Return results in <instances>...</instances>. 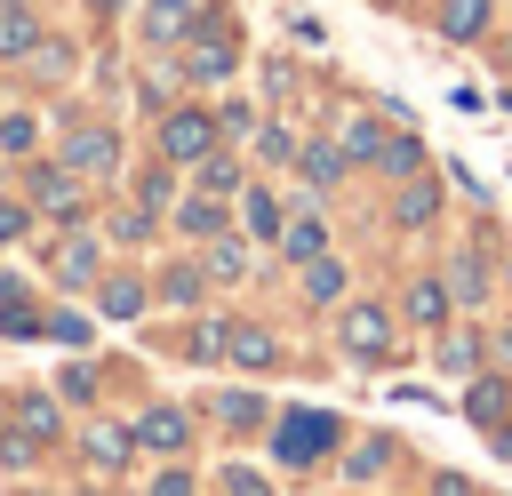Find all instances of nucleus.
<instances>
[{
    "label": "nucleus",
    "mask_w": 512,
    "mask_h": 496,
    "mask_svg": "<svg viewBox=\"0 0 512 496\" xmlns=\"http://www.w3.org/2000/svg\"><path fill=\"white\" fill-rule=\"evenodd\" d=\"M336 352H344L352 368H384V360L400 352V312H392L384 296H344V304H336Z\"/></svg>",
    "instance_id": "nucleus-1"
},
{
    "label": "nucleus",
    "mask_w": 512,
    "mask_h": 496,
    "mask_svg": "<svg viewBox=\"0 0 512 496\" xmlns=\"http://www.w3.org/2000/svg\"><path fill=\"white\" fill-rule=\"evenodd\" d=\"M464 424H472L496 456H512V376H504V368H480V376L464 384Z\"/></svg>",
    "instance_id": "nucleus-2"
},
{
    "label": "nucleus",
    "mask_w": 512,
    "mask_h": 496,
    "mask_svg": "<svg viewBox=\"0 0 512 496\" xmlns=\"http://www.w3.org/2000/svg\"><path fill=\"white\" fill-rule=\"evenodd\" d=\"M216 144H224V128H216L208 104H168V112H160V160H168V168H192V160H208Z\"/></svg>",
    "instance_id": "nucleus-3"
},
{
    "label": "nucleus",
    "mask_w": 512,
    "mask_h": 496,
    "mask_svg": "<svg viewBox=\"0 0 512 496\" xmlns=\"http://www.w3.org/2000/svg\"><path fill=\"white\" fill-rule=\"evenodd\" d=\"M440 280H448V296H456V312H488L496 304V256L480 248V240H456L448 248V264H440Z\"/></svg>",
    "instance_id": "nucleus-4"
},
{
    "label": "nucleus",
    "mask_w": 512,
    "mask_h": 496,
    "mask_svg": "<svg viewBox=\"0 0 512 496\" xmlns=\"http://www.w3.org/2000/svg\"><path fill=\"white\" fill-rule=\"evenodd\" d=\"M336 440H344V424H336L328 408H288L280 432H272V456H280V464H320Z\"/></svg>",
    "instance_id": "nucleus-5"
},
{
    "label": "nucleus",
    "mask_w": 512,
    "mask_h": 496,
    "mask_svg": "<svg viewBox=\"0 0 512 496\" xmlns=\"http://www.w3.org/2000/svg\"><path fill=\"white\" fill-rule=\"evenodd\" d=\"M496 0H424V24H432V40H448V48H488L496 40Z\"/></svg>",
    "instance_id": "nucleus-6"
},
{
    "label": "nucleus",
    "mask_w": 512,
    "mask_h": 496,
    "mask_svg": "<svg viewBox=\"0 0 512 496\" xmlns=\"http://www.w3.org/2000/svg\"><path fill=\"white\" fill-rule=\"evenodd\" d=\"M384 216H392V232H432V224L448 216L440 176H432V168H424V176H400V184H392V200H384Z\"/></svg>",
    "instance_id": "nucleus-7"
},
{
    "label": "nucleus",
    "mask_w": 512,
    "mask_h": 496,
    "mask_svg": "<svg viewBox=\"0 0 512 496\" xmlns=\"http://www.w3.org/2000/svg\"><path fill=\"white\" fill-rule=\"evenodd\" d=\"M232 64H240V32L200 16V24H192V40H184V80H224Z\"/></svg>",
    "instance_id": "nucleus-8"
},
{
    "label": "nucleus",
    "mask_w": 512,
    "mask_h": 496,
    "mask_svg": "<svg viewBox=\"0 0 512 496\" xmlns=\"http://www.w3.org/2000/svg\"><path fill=\"white\" fill-rule=\"evenodd\" d=\"M432 368H440V376H456V384H472V376L488 368V336H480L472 320H448V328H432Z\"/></svg>",
    "instance_id": "nucleus-9"
},
{
    "label": "nucleus",
    "mask_w": 512,
    "mask_h": 496,
    "mask_svg": "<svg viewBox=\"0 0 512 496\" xmlns=\"http://www.w3.org/2000/svg\"><path fill=\"white\" fill-rule=\"evenodd\" d=\"M400 320H416L424 336H432V328H448V320H456V296H448V280H440V272H416V280L400 288Z\"/></svg>",
    "instance_id": "nucleus-10"
},
{
    "label": "nucleus",
    "mask_w": 512,
    "mask_h": 496,
    "mask_svg": "<svg viewBox=\"0 0 512 496\" xmlns=\"http://www.w3.org/2000/svg\"><path fill=\"white\" fill-rule=\"evenodd\" d=\"M224 360L248 368V376H264V368H280V336L256 328V320H224Z\"/></svg>",
    "instance_id": "nucleus-11"
},
{
    "label": "nucleus",
    "mask_w": 512,
    "mask_h": 496,
    "mask_svg": "<svg viewBox=\"0 0 512 496\" xmlns=\"http://www.w3.org/2000/svg\"><path fill=\"white\" fill-rule=\"evenodd\" d=\"M200 24V0H144V48H184Z\"/></svg>",
    "instance_id": "nucleus-12"
},
{
    "label": "nucleus",
    "mask_w": 512,
    "mask_h": 496,
    "mask_svg": "<svg viewBox=\"0 0 512 496\" xmlns=\"http://www.w3.org/2000/svg\"><path fill=\"white\" fill-rule=\"evenodd\" d=\"M64 168H72V176H112V168H120V136H112V128H72Z\"/></svg>",
    "instance_id": "nucleus-13"
},
{
    "label": "nucleus",
    "mask_w": 512,
    "mask_h": 496,
    "mask_svg": "<svg viewBox=\"0 0 512 496\" xmlns=\"http://www.w3.org/2000/svg\"><path fill=\"white\" fill-rule=\"evenodd\" d=\"M296 176H304L312 192H336V184L352 176V160H344L336 136H312V144H296Z\"/></svg>",
    "instance_id": "nucleus-14"
},
{
    "label": "nucleus",
    "mask_w": 512,
    "mask_h": 496,
    "mask_svg": "<svg viewBox=\"0 0 512 496\" xmlns=\"http://www.w3.org/2000/svg\"><path fill=\"white\" fill-rule=\"evenodd\" d=\"M128 432H136V448H160V456H184V440H192V416H184V408H144V416H136Z\"/></svg>",
    "instance_id": "nucleus-15"
},
{
    "label": "nucleus",
    "mask_w": 512,
    "mask_h": 496,
    "mask_svg": "<svg viewBox=\"0 0 512 496\" xmlns=\"http://www.w3.org/2000/svg\"><path fill=\"white\" fill-rule=\"evenodd\" d=\"M424 168H432L424 136H416V128H392V136H384V152H376V176H384V184H400V176H424Z\"/></svg>",
    "instance_id": "nucleus-16"
},
{
    "label": "nucleus",
    "mask_w": 512,
    "mask_h": 496,
    "mask_svg": "<svg viewBox=\"0 0 512 496\" xmlns=\"http://www.w3.org/2000/svg\"><path fill=\"white\" fill-rule=\"evenodd\" d=\"M280 224H288V208H280V192H272V184H248V192H240V232L272 248V240H280Z\"/></svg>",
    "instance_id": "nucleus-17"
},
{
    "label": "nucleus",
    "mask_w": 512,
    "mask_h": 496,
    "mask_svg": "<svg viewBox=\"0 0 512 496\" xmlns=\"http://www.w3.org/2000/svg\"><path fill=\"white\" fill-rule=\"evenodd\" d=\"M288 264H312V256H328V216H312V208H296L288 224H280V240H272Z\"/></svg>",
    "instance_id": "nucleus-18"
},
{
    "label": "nucleus",
    "mask_w": 512,
    "mask_h": 496,
    "mask_svg": "<svg viewBox=\"0 0 512 496\" xmlns=\"http://www.w3.org/2000/svg\"><path fill=\"white\" fill-rule=\"evenodd\" d=\"M32 208H48V216H80V176L72 168H32Z\"/></svg>",
    "instance_id": "nucleus-19"
},
{
    "label": "nucleus",
    "mask_w": 512,
    "mask_h": 496,
    "mask_svg": "<svg viewBox=\"0 0 512 496\" xmlns=\"http://www.w3.org/2000/svg\"><path fill=\"white\" fill-rule=\"evenodd\" d=\"M176 232H184V240H224L232 216H224L216 192H192V200H176Z\"/></svg>",
    "instance_id": "nucleus-20"
},
{
    "label": "nucleus",
    "mask_w": 512,
    "mask_h": 496,
    "mask_svg": "<svg viewBox=\"0 0 512 496\" xmlns=\"http://www.w3.org/2000/svg\"><path fill=\"white\" fill-rule=\"evenodd\" d=\"M296 288H304V304H344L352 272H344V256H312V264H296Z\"/></svg>",
    "instance_id": "nucleus-21"
},
{
    "label": "nucleus",
    "mask_w": 512,
    "mask_h": 496,
    "mask_svg": "<svg viewBox=\"0 0 512 496\" xmlns=\"http://www.w3.org/2000/svg\"><path fill=\"white\" fill-rule=\"evenodd\" d=\"M384 136H392V120H376V112H352L336 144H344V160H352V168H376V152H384Z\"/></svg>",
    "instance_id": "nucleus-22"
},
{
    "label": "nucleus",
    "mask_w": 512,
    "mask_h": 496,
    "mask_svg": "<svg viewBox=\"0 0 512 496\" xmlns=\"http://www.w3.org/2000/svg\"><path fill=\"white\" fill-rule=\"evenodd\" d=\"M192 176H200V192H216V200H240V192H248V168H240L224 144H216L208 160H192Z\"/></svg>",
    "instance_id": "nucleus-23"
},
{
    "label": "nucleus",
    "mask_w": 512,
    "mask_h": 496,
    "mask_svg": "<svg viewBox=\"0 0 512 496\" xmlns=\"http://www.w3.org/2000/svg\"><path fill=\"white\" fill-rule=\"evenodd\" d=\"M80 448H88V464H96V472H120V464L136 456V432H120V424H88V440H80Z\"/></svg>",
    "instance_id": "nucleus-24"
},
{
    "label": "nucleus",
    "mask_w": 512,
    "mask_h": 496,
    "mask_svg": "<svg viewBox=\"0 0 512 496\" xmlns=\"http://www.w3.org/2000/svg\"><path fill=\"white\" fill-rule=\"evenodd\" d=\"M200 296H208V264H168V272H160V304L192 312Z\"/></svg>",
    "instance_id": "nucleus-25"
},
{
    "label": "nucleus",
    "mask_w": 512,
    "mask_h": 496,
    "mask_svg": "<svg viewBox=\"0 0 512 496\" xmlns=\"http://www.w3.org/2000/svg\"><path fill=\"white\" fill-rule=\"evenodd\" d=\"M384 464H392V440L384 432H360L344 448V480H384Z\"/></svg>",
    "instance_id": "nucleus-26"
},
{
    "label": "nucleus",
    "mask_w": 512,
    "mask_h": 496,
    "mask_svg": "<svg viewBox=\"0 0 512 496\" xmlns=\"http://www.w3.org/2000/svg\"><path fill=\"white\" fill-rule=\"evenodd\" d=\"M32 48H40L32 8H24V0H0V56H32Z\"/></svg>",
    "instance_id": "nucleus-27"
},
{
    "label": "nucleus",
    "mask_w": 512,
    "mask_h": 496,
    "mask_svg": "<svg viewBox=\"0 0 512 496\" xmlns=\"http://www.w3.org/2000/svg\"><path fill=\"white\" fill-rule=\"evenodd\" d=\"M56 280H64V288H88V280H96V240H88V232H72V240L56 248Z\"/></svg>",
    "instance_id": "nucleus-28"
},
{
    "label": "nucleus",
    "mask_w": 512,
    "mask_h": 496,
    "mask_svg": "<svg viewBox=\"0 0 512 496\" xmlns=\"http://www.w3.org/2000/svg\"><path fill=\"white\" fill-rule=\"evenodd\" d=\"M256 160L264 168H296V128L288 120H256Z\"/></svg>",
    "instance_id": "nucleus-29"
},
{
    "label": "nucleus",
    "mask_w": 512,
    "mask_h": 496,
    "mask_svg": "<svg viewBox=\"0 0 512 496\" xmlns=\"http://www.w3.org/2000/svg\"><path fill=\"white\" fill-rule=\"evenodd\" d=\"M200 264H208V280H224V288H232V280H248V240H232V232H224V240H208V256H200Z\"/></svg>",
    "instance_id": "nucleus-30"
},
{
    "label": "nucleus",
    "mask_w": 512,
    "mask_h": 496,
    "mask_svg": "<svg viewBox=\"0 0 512 496\" xmlns=\"http://www.w3.org/2000/svg\"><path fill=\"white\" fill-rule=\"evenodd\" d=\"M216 416H224V432H256V424H264V400H256V392H224Z\"/></svg>",
    "instance_id": "nucleus-31"
},
{
    "label": "nucleus",
    "mask_w": 512,
    "mask_h": 496,
    "mask_svg": "<svg viewBox=\"0 0 512 496\" xmlns=\"http://www.w3.org/2000/svg\"><path fill=\"white\" fill-rule=\"evenodd\" d=\"M144 296H152L144 280H104V312H112V320H136V312H144Z\"/></svg>",
    "instance_id": "nucleus-32"
},
{
    "label": "nucleus",
    "mask_w": 512,
    "mask_h": 496,
    "mask_svg": "<svg viewBox=\"0 0 512 496\" xmlns=\"http://www.w3.org/2000/svg\"><path fill=\"white\" fill-rule=\"evenodd\" d=\"M32 72H40V80H64V72H72V48H64V40H40V48H32Z\"/></svg>",
    "instance_id": "nucleus-33"
},
{
    "label": "nucleus",
    "mask_w": 512,
    "mask_h": 496,
    "mask_svg": "<svg viewBox=\"0 0 512 496\" xmlns=\"http://www.w3.org/2000/svg\"><path fill=\"white\" fill-rule=\"evenodd\" d=\"M136 200H144V208H176V176H168V160H160V168L136 184Z\"/></svg>",
    "instance_id": "nucleus-34"
},
{
    "label": "nucleus",
    "mask_w": 512,
    "mask_h": 496,
    "mask_svg": "<svg viewBox=\"0 0 512 496\" xmlns=\"http://www.w3.org/2000/svg\"><path fill=\"white\" fill-rule=\"evenodd\" d=\"M216 128H224V136H256V104H232V96H224V104H216Z\"/></svg>",
    "instance_id": "nucleus-35"
},
{
    "label": "nucleus",
    "mask_w": 512,
    "mask_h": 496,
    "mask_svg": "<svg viewBox=\"0 0 512 496\" xmlns=\"http://www.w3.org/2000/svg\"><path fill=\"white\" fill-rule=\"evenodd\" d=\"M184 352H192V360H224V328H216V320H200V328L184 336Z\"/></svg>",
    "instance_id": "nucleus-36"
},
{
    "label": "nucleus",
    "mask_w": 512,
    "mask_h": 496,
    "mask_svg": "<svg viewBox=\"0 0 512 496\" xmlns=\"http://www.w3.org/2000/svg\"><path fill=\"white\" fill-rule=\"evenodd\" d=\"M112 240H128V248H136V240H152V208H128V216H112Z\"/></svg>",
    "instance_id": "nucleus-37"
},
{
    "label": "nucleus",
    "mask_w": 512,
    "mask_h": 496,
    "mask_svg": "<svg viewBox=\"0 0 512 496\" xmlns=\"http://www.w3.org/2000/svg\"><path fill=\"white\" fill-rule=\"evenodd\" d=\"M16 424H24L32 440H48V432H56V408H48V400H24V408H16Z\"/></svg>",
    "instance_id": "nucleus-38"
},
{
    "label": "nucleus",
    "mask_w": 512,
    "mask_h": 496,
    "mask_svg": "<svg viewBox=\"0 0 512 496\" xmlns=\"http://www.w3.org/2000/svg\"><path fill=\"white\" fill-rule=\"evenodd\" d=\"M224 496H272V480L248 472V464H232V472H224Z\"/></svg>",
    "instance_id": "nucleus-39"
},
{
    "label": "nucleus",
    "mask_w": 512,
    "mask_h": 496,
    "mask_svg": "<svg viewBox=\"0 0 512 496\" xmlns=\"http://www.w3.org/2000/svg\"><path fill=\"white\" fill-rule=\"evenodd\" d=\"M0 144H8V152H32V120H24V112H0Z\"/></svg>",
    "instance_id": "nucleus-40"
},
{
    "label": "nucleus",
    "mask_w": 512,
    "mask_h": 496,
    "mask_svg": "<svg viewBox=\"0 0 512 496\" xmlns=\"http://www.w3.org/2000/svg\"><path fill=\"white\" fill-rule=\"evenodd\" d=\"M32 448H40L32 432H8V440H0V464H32Z\"/></svg>",
    "instance_id": "nucleus-41"
},
{
    "label": "nucleus",
    "mask_w": 512,
    "mask_h": 496,
    "mask_svg": "<svg viewBox=\"0 0 512 496\" xmlns=\"http://www.w3.org/2000/svg\"><path fill=\"white\" fill-rule=\"evenodd\" d=\"M424 496H480V488H472L464 472H432V488H424Z\"/></svg>",
    "instance_id": "nucleus-42"
},
{
    "label": "nucleus",
    "mask_w": 512,
    "mask_h": 496,
    "mask_svg": "<svg viewBox=\"0 0 512 496\" xmlns=\"http://www.w3.org/2000/svg\"><path fill=\"white\" fill-rule=\"evenodd\" d=\"M488 368H504V376H512V320L488 336Z\"/></svg>",
    "instance_id": "nucleus-43"
},
{
    "label": "nucleus",
    "mask_w": 512,
    "mask_h": 496,
    "mask_svg": "<svg viewBox=\"0 0 512 496\" xmlns=\"http://www.w3.org/2000/svg\"><path fill=\"white\" fill-rule=\"evenodd\" d=\"M48 336H64V344H80V336H88V320H80V312H56V320H48Z\"/></svg>",
    "instance_id": "nucleus-44"
},
{
    "label": "nucleus",
    "mask_w": 512,
    "mask_h": 496,
    "mask_svg": "<svg viewBox=\"0 0 512 496\" xmlns=\"http://www.w3.org/2000/svg\"><path fill=\"white\" fill-rule=\"evenodd\" d=\"M24 224H32V208H0V240H24Z\"/></svg>",
    "instance_id": "nucleus-45"
},
{
    "label": "nucleus",
    "mask_w": 512,
    "mask_h": 496,
    "mask_svg": "<svg viewBox=\"0 0 512 496\" xmlns=\"http://www.w3.org/2000/svg\"><path fill=\"white\" fill-rule=\"evenodd\" d=\"M152 496H192V472H160V480H152Z\"/></svg>",
    "instance_id": "nucleus-46"
},
{
    "label": "nucleus",
    "mask_w": 512,
    "mask_h": 496,
    "mask_svg": "<svg viewBox=\"0 0 512 496\" xmlns=\"http://www.w3.org/2000/svg\"><path fill=\"white\" fill-rule=\"evenodd\" d=\"M376 8H392V16H424V0H376Z\"/></svg>",
    "instance_id": "nucleus-47"
},
{
    "label": "nucleus",
    "mask_w": 512,
    "mask_h": 496,
    "mask_svg": "<svg viewBox=\"0 0 512 496\" xmlns=\"http://www.w3.org/2000/svg\"><path fill=\"white\" fill-rule=\"evenodd\" d=\"M496 280H504V296H512V248H504V256H496Z\"/></svg>",
    "instance_id": "nucleus-48"
},
{
    "label": "nucleus",
    "mask_w": 512,
    "mask_h": 496,
    "mask_svg": "<svg viewBox=\"0 0 512 496\" xmlns=\"http://www.w3.org/2000/svg\"><path fill=\"white\" fill-rule=\"evenodd\" d=\"M96 8H120V0H96Z\"/></svg>",
    "instance_id": "nucleus-49"
}]
</instances>
